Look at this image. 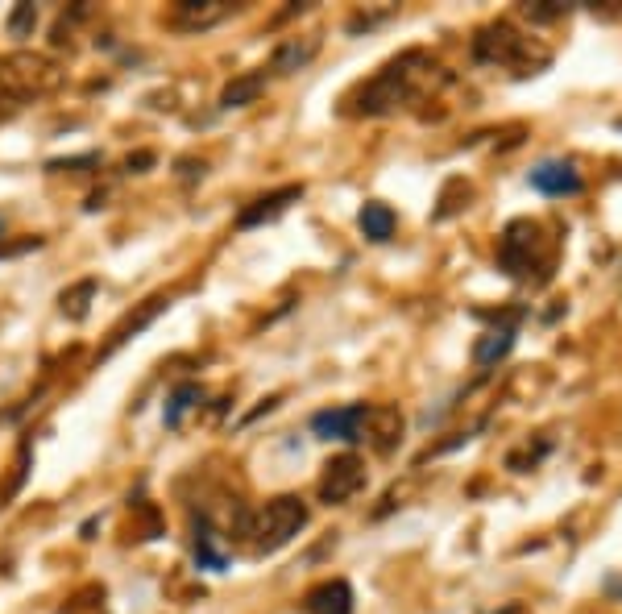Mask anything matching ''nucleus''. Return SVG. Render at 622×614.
Listing matches in <instances>:
<instances>
[{
    "label": "nucleus",
    "instance_id": "nucleus-21",
    "mask_svg": "<svg viewBox=\"0 0 622 614\" xmlns=\"http://www.w3.org/2000/svg\"><path fill=\"white\" fill-rule=\"evenodd\" d=\"M17 113H21V104H17L5 88H0V121H9V117H17Z\"/></svg>",
    "mask_w": 622,
    "mask_h": 614
},
{
    "label": "nucleus",
    "instance_id": "nucleus-3",
    "mask_svg": "<svg viewBox=\"0 0 622 614\" xmlns=\"http://www.w3.org/2000/svg\"><path fill=\"white\" fill-rule=\"evenodd\" d=\"M63 83V71L54 67L42 54H30V50H17V54H5L0 59V88H5L17 104L34 100V96H46Z\"/></svg>",
    "mask_w": 622,
    "mask_h": 614
},
{
    "label": "nucleus",
    "instance_id": "nucleus-13",
    "mask_svg": "<svg viewBox=\"0 0 622 614\" xmlns=\"http://www.w3.org/2000/svg\"><path fill=\"white\" fill-rule=\"evenodd\" d=\"M316 50H320V38H287V42H282V46L274 50L270 71H278V75L303 71L311 59H316Z\"/></svg>",
    "mask_w": 622,
    "mask_h": 614
},
{
    "label": "nucleus",
    "instance_id": "nucleus-8",
    "mask_svg": "<svg viewBox=\"0 0 622 614\" xmlns=\"http://www.w3.org/2000/svg\"><path fill=\"white\" fill-rule=\"evenodd\" d=\"M233 13H237V5H229V0H179L171 9V25L183 34H200V30L220 25L224 17H233Z\"/></svg>",
    "mask_w": 622,
    "mask_h": 614
},
{
    "label": "nucleus",
    "instance_id": "nucleus-14",
    "mask_svg": "<svg viewBox=\"0 0 622 614\" xmlns=\"http://www.w3.org/2000/svg\"><path fill=\"white\" fill-rule=\"evenodd\" d=\"M515 349V328L506 324V328H494V332H486L482 341L473 345V361L477 366H498V361Z\"/></svg>",
    "mask_w": 622,
    "mask_h": 614
},
{
    "label": "nucleus",
    "instance_id": "nucleus-20",
    "mask_svg": "<svg viewBox=\"0 0 622 614\" xmlns=\"http://www.w3.org/2000/svg\"><path fill=\"white\" fill-rule=\"evenodd\" d=\"M34 25H38V9H34V5H17V9L9 13V34H13V38H30Z\"/></svg>",
    "mask_w": 622,
    "mask_h": 614
},
{
    "label": "nucleus",
    "instance_id": "nucleus-5",
    "mask_svg": "<svg viewBox=\"0 0 622 614\" xmlns=\"http://www.w3.org/2000/svg\"><path fill=\"white\" fill-rule=\"evenodd\" d=\"M477 63H494V67H527V38L515 30L511 21H490L486 30H477L473 38Z\"/></svg>",
    "mask_w": 622,
    "mask_h": 614
},
{
    "label": "nucleus",
    "instance_id": "nucleus-18",
    "mask_svg": "<svg viewBox=\"0 0 622 614\" xmlns=\"http://www.w3.org/2000/svg\"><path fill=\"white\" fill-rule=\"evenodd\" d=\"M92 299H96V278H83V283H75L59 295V307H63L67 320H88Z\"/></svg>",
    "mask_w": 622,
    "mask_h": 614
},
{
    "label": "nucleus",
    "instance_id": "nucleus-16",
    "mask_svg": "<svg viewBox=\"0 0 622 614\" xmlns=\"http://www.w3.org/2000/svg\"><path fill=\"white\" fill-rule=\"evenodd\" d=\"M266 92V75L262 71H253V75H241V79H233L229 88L220 92V108H245V104H253Z\"/></svg>",
    "mask_w": 622,
    "mask_h": 614
},
{
    "label": "nucleus",
    "instance_id": "nucleus-12",
    "mask_svg": "<svg viewBox=\"0 0 622 614\" xmlns=\"http://www.w3.org/2000/svg\"><path fill=\"white\" fill-rule=\"evenodd\" d=\"M399 436H403V415L394 407H370V415H365V440H370L378 453H386L399 444Z\"/></svg>",
    "mask_w": 622,
    "mask_h": 614
},
{
    "label": "nucleus",
    "instance_id": "nucleus-19",
    "mask_svg": "<svg viewBox=\"0 0 622 614\" xmlns=\"http://www.w3.org/2000/svg\"><path fill=\"white\" fill-rule=\"evenodd\" d=\"M200 399H204V390L195 386V382H183L175 395H171V403H166V428H179L183 415H187L195 403H200Z\"/></svg>",
    "mask_w": 622,
    "mask_h": 614
},
{
    "label": "nucleus",
    "instance_id": "nucleus-2",
    "mask_svg": "<svg viewBox=\"0 0 622 614\" xmlns=\"http://www.w3.org/2000/svg\"><path fill=\"white\" fill-rule=\"evenodd\" d=\"M307 527V502L295 498V494H278L270 498L266 507L253 515V552L266 556V552H278V548H287L299 532Z\"/></svg>",
    "mask_w": 622,
    "mask_h": 614
},
{
    "label": "nucleus",
    "instance_id": "nucleus-11",
    "mask_svg": "<svg viewBox=\"0 0 622 614\" xmlns=\"http://www.w3.org/2000/svg\"><path fill=\"white\" fill-rule=\"evenodd\" d=\"M307 614H353V590H349V581H341V577L320 581L316 590L307 594Z\"/></svg>",
    "mask_w": 622,
    "mask_h": 614
},
{
    "label": "nucleus",
    "instance_id": "nucleus-10",
    "mask_svg": "<svg viewBox=\"0 0 622 614\" xmlns=\"http://www.w3.org/2000/svg\"><path fill=\"white\" fill-rule=\"evenodd\" d=\"M303 195V187L299 183H291V187H278V191H270V195H262V200H253L241 216H237V229H258V225H266V220H274V216H282L295 200Z\"/></svg>",
    "mask_w": 622,
    "mask_h": 614
},
{
    "label": "nucleus",
    "instance_id": "nucleus-22",
    "mask_svg": "<svg viewBox=\"0 0 622 614\" xmlns=\"http://www.w3.org/2000/svg\"><path fill=\"white\" fill-rule=\"evenodd\" d=\"M154 162V154H133L129 158V171H141V166H150Z\"/></svg>",
    "mask_w": 622,
    "mask_h": 614
},
{
    "label": "nucleus",
    "instance_id": "nucleus-17",
    "mask_svg": "<svg viewBox=\"0 0 622 614\" xmlns=\"http://www.w3.org/2000/svg\"><path fill=\"white\" fill-rule=\"evenodd\" d=\"M357 225H361V233L370 237V241H390L394 237V212L386 208V204H365L361 208V216H357Z\"/></svg>",
    "mask_w": 622,
    "mask_h": 614
},
{
    "label": "nucleus",
    "instance_id": "nucleus-7",
    "mask_svg": "<svg viewBox=\"0 0 622 614\" xmlns=\"http://www.w3.org/2000/svg\"><path fill=\"white\" fill-rule=\"evenodd\" d=\"M365 415L370 407L365 403H353V407H332V411H320L316 420H311V432L320 440H365Z\"/></svg>",
    "mask_w": 622,
    "mask_h": 614
},
{
    "label": "nucleus",
    "instance_id": "nucleus-4",
    "mask_svg": "<svg viewBox=\"0 0 622 614\" xmlns=\"http://www.w3.org/2000/svg\"><path fill=\"white\" fill-rule=\"evenodd\" d=\"M552 262L544 229L535 220H511L498 245V266L511 278H531V270H544Z\"/></svg>",
    "mask_w": 622,
    "mask_h": 614
},
{
    "label": "nucleus",
    "instance_id": "nucleus-23",
    "mask_svg": "<svg viewBox=\"0 0 622 614\" xmlns=\"http://www.w3.org/2000/svg\"><path fill=\"white\" fill-rule=\"evenodd\" d=\"M0 233H5V216H0Z\"/></svg>",
    "mask_w": 622,
    "mask_h": 614
},
{
    "label": "nucleus",
    "instance_id": "nucleus-6",
    "mask_svg": "<svg viewBox=\"0 0 622 614\" xmlns=\"http://www.w3.org/2000/svg\"><path fill=\"white\" fill-rule=\"evenodd\" d=\"M361 486H365V461L357 453H341V457H332L324 465L320 502H328V507H341V502H349Z\"/></svg>",
    "mask_w": 622,
    "mask_h": 614
},
{
    "label": "nucleus",
    "instance_id": "nucleus-15",
    "mask_svg": "<svg viewBox=\"0 0 622 614\" xmlns=\"http://www.w3.org/2000/svg\"><path fill=\"white\" fill-rule=\"evenodd\" d=\"M166 307H171V299H166V295H154V299H146V307H141V312H137V316H129V320H125V324H121L117 332H112V341H108V349H104V353H112V349H121V345H125L129 337H137V332H141V328H146V324H150V320H154L158 312H166Z\"/></svg>",
    "mask_w": 622,
    "mask_h": 614
},
{
    "label": "nucleus",
    "instance_id": "nucleus-1",
    "mask_svg": "<svg viewBox=\"0 0 622 614\" xmlns=\"http://www.w3.org/2000/svg\"><path fill=\"white\" fill-rule=\"evenodd\" d=\"M436 79H444V75H440V67L428 59V54H423V50H407V54H399L394 63H386L370 83H361L345 113H357V117L394 113V108H403V104L419 100Z\"/></svg>",
    "mask_w": 622,
    "mask_h": 614
},
{
    "label": "nucleus",
    "instance_id": "nucleus-9",
    "mask_svg": "<svg viewBox=\"0 0 622 614\" xmlns=\"http://www.w3.org/2000/svg\"><path fill=\"white\" fill-rule=\"evenodd\" d=\"M531 187L540 195H577L581 191V175H577L573 162L548 158L540 166H531Z\"/></svg>",
    "mask_w": 622,
    "mask_h": 614
}]
</instances>
